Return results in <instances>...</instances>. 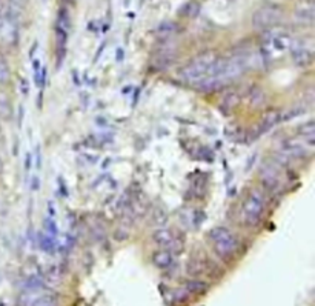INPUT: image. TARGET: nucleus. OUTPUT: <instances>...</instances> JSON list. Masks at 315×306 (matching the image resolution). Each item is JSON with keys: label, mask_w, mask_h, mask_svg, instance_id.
<instances>
[{"label": "nucleus", "mask_w": 315, "mask_h": 306, "mask_svg": "<svg viewBox=\"0 0 315 306\" xmlns=\"http://www.w3.org/2000/svg\"><path fill=\"white\" fill-rule=\"evenodd\" d=\"M172 262H174V254L168 249H159V251H155L152 256V263L160 269L169 268Z\"/></svg>", "instance_id": "nucleus-16"}, {"label": "nucleus", "mask_w": 315, "mask_h": 306, "mask_svg": "<svg viewBox=\"0 0 315 306\" xmlns=\"http://www.w3.org/2000/svg\"><path fill=\"white\" fill-rule=\"evenodd\" d=\"M313 152V143L307 142L301 137H294V139H286L282 142L278 156L285 157L286 160L291 159H306Z\"/></svg>", "instance_id": "nucleus-4"}, {"label": "nucleus", "mask_w": 315, "mask_h": 306, "mask_svg": "<svg viewBox=\"0 0 315 306\" xmlns=\"http://www.w3.org/2000/svg\"><path fill=\"white\" fill-rule=\"evenodd\" d=\"M295 19L300 23L312 25L315 19V5L313 0H300V4L295 8Z\"/></svg>", "instance_id": "nucleus-13"}, {"label": "nucleus", "mask_w": 315, "mask_h": 306, "mask_svg": "<svg viewBox=\"0 0 315 306\" xmlns=\"http://www.w3.org/2000/svg\"><path fill=\"white\" fill-rule=\"evenodd\" d=\"M313 51H315L313 40L310 37H301L292 40L289 53L297 66L306 68L313 62Z\"/></svg>", "instance_id": "nucleus-5"}, {"label": "nucleus", "mask_w": 315, "mask_h": 306, "mask_svg": "<svg viewBox=\"0 0 315 306\" xmlns=\"http://www.w3.org/2000/svg\"><path fill=\"white\" fill-rule=\"evenodd\" d=\"M152 240L162 246L163 249H168L171 252L174 251H182V242L179 240V237L171 231V229H166V228H162V229H157L154 234H152Z\"/></svg>", "instance_id": "nucleus-8"}, {"label": "nucleus", "mask_w": 315, "mask_h": 306, "mask_svg": "<svg viewBox=\"0 0 315 306\" xmlns=\"http://www.w3.org/2000/svg\"><path fill=\"white\" fill-rule=\"evenodd\" d=\"M282 19H283V11L278 7L265 5L252 14V26L257 29L266 31V29L275 28V25H278Z\"/></svg>", "instance_id": "nucleus-6"}, {"label": "nucleus", "mask_w": 315, "mask_h": 306, "mask_svg": "<svg viewBox=\"0 0 315 306\" xmlns=\"http://www.w3.org/2000/svg\"><path fill=\"white\" fill-rule=\"evenodd\" d=\"M39 246L45 252H52V251H54V248H56V240L52 239L51 235H48L45 231H42L39 234Z\"/></svg>", "instance_id": "nucleus-23"}, {"label": "nucleus", "mask_w": 315, "mask_h": 306, "mask_svg": "<svg viewBox=\"0 0 315 306\" xmlns=\"http://www.w3.org/2000/svg\"><path fill=\"white\" fill-rule=\"evenodd\" d=\"M39 186H40V180H39V177H37V176H32L31 189H32V191H37V189H39Z\"/></svg>", "instance_id": "nucleus-34"}, {"label": "nucleus", "mask_w": 315, "mask_h": 306, "mask_svg": "<svg viewBox=\"0 0 315 306\" xmlns=\"http://www.w3.org/2000/svg\"><path fill=\"white\" fill-rule=\"evenodd\" d=\"M209 240L216 254L223 260H232L240 249L238 239L225 226H216L209 231Z\"/></svg>", "instance_id": "nucleus-3"}, {"label": "nucleus", "mask_w": 315, "mask_h": 306, "mask_svg": "<svg viewBox=\"0 0 315 306\" xmlns=\"http://www.w3.org/2000/svg\"><path fill=\"white\" fill-rule=\"evenodd\" d=\"M2 173H4V160L0 157V176H2Z\"/></svg>", "instance_id": "nucleus-39"}, {"label": "nucleus", "mask_w": 315, "mask_h": 306, "mask_svg": "<svg viewBox=\"0 0 315 306\" xmlns=\"http://www.w3.org/2000/svg\"><path fill=\"white\" fill-rule=\"evenodd\" d=\"M241 134H243V129L240 126H237L235 123H232V125H229L226 128V135L231 137V139H234V140H237Z\"/></svg>", "instance_id": "nucleus-28"}, {"label": "nucleus", "mask_w": 315, "mask_h": 306, "mask_svg": "<svg viewBox=\"0 0 315 306\" xmlns=\"http://www.w3.org/2000/svg\"><path fill=\"white\" fill-rule=\"evenodd\" d=\"M13 117V107H11V100L7 92L0 91V119L10 120Z\"/></svg>", "instance_id": "nucleus-18"}, {"label": "nucleus", "mask_w": 315, "mask_h": 306, "mask_svg": "<svg viewBox=\"0 0 315 306\" xmlns=\"http://www.w3.org/2000/svg\"><path fill=\"white\" fill-rule=\"evenodd\" d=\"M217 59H219V56L214 53V51H204V53L195 56L186 65H183L179 70L177 76L182 82L197 86L198 83H201L209 74H211Z\"/></svg>", "instance_id": "nucleus-2"}, {"label": "nucleus", "mask_w": 315, "mask_h": 306, "mask_svg": "<svg viewBox=\"0 0 315 306\" xmlns=\"http://www.w3.org/2000/svg\"><path fill=\"white\" fill-rule=\"evenodd\" d=\"M43 277V280L45 282H49V283H60L62 282V279H63V269L60 268V266H51L46 273H45V276H42Z\"/></svg>", "instance_id": "nucleus-22"}, {"label": "nucleus", "mask_w": 315, "mask_h": 306, "mask_svg": "<svg viewBox=\"0 0 315 306\" xmlns=\"http://www.w3.org/2000/svg\"><path fill=\"white\" fill-rule=\"evenodd\" d=\"M120 51V53H117V60H122L123 59V51L122 49H119Z\"/></svg>", "instance_id": "nucleus-40"}, {"label": "nucleus", "mask_w": 315, "mask_h": 306, "mask_svg": "<svg viewBox=\"0 0 315 306\" xmlns=\"http://www.w3.org/2000/svg\"><path fill=\"white\" fill-rule=\"evenodd\" d=\"M37 46H39V43L36 42V43H34V46L31 48V53H29V56H31V59H32V56L36 54V49H37Z\"/></svg>", "instance_id": "nucleus-36"}, {"label": "nucleus", "mask_w": 315, "mask_h": 306, "mask_svg": "<svg viewBox=\"0 0 315 306\" xmlns=\"http://www.w3.org/2000/svg\"><path fill=\"white\" fill-rule=\"evenodd\" d=\"M200 4L195 2V0H189V2H186L182 8H180V14L183 17H188V19H194L200 14Z\"/></svg>", "instance_id": "nucleus-20"}, {"label": "nucleus", "mask_w": 315, "mask_h": 306, "mask_svg": "<svg viewBox=\"0 0 315 306\" xmlns=\"http://www.w3.org/2000/svg\"><path fill=\"white\" fill-rule=\"evenodd\" d=\"M204 213L201 211V210H198V208H192V207H189V208H183L182 211H180V220H182V223L186 226V228H189V229H195V228H198L200 225H201V222L204 220Z\"/></svg>", "instance_id": "nucleus-12"}, {"label": "nucleus", "mask_w": 315, "mask_h": 306, "mask_svg": "<svg viewBox=\"0 0 315 306\" xmlns=\"http://www.w3.org/2000/svg\"><path fill=\"white\" fill-rule=\"evenodd\" d=\"M266 100H268V95L265 89L260 86H251V89L246 94V104L254 110L263 108L266 105Z\"/></svg>", "instance_id": "nucleus-14"}, {"label": "nucleus", "mask_w": 315, "mask_h": 306, "mask_svg": "<svg viewBox=\"0 0 315 306\" xmlns=\"http://www.w3.org/2000/svg\"><path fill=\"white\" fill-rule=\"evenodd\" d=\"M298 134H300L301 139L313 143V139H315V122L313 120H307L306 123H303L298 128Z\"/></svg>", "instance_id": "nucleus-21"}, {"label": "nucleus", "mask_w": 315, "mask_h": 306, "mask_svg": "<svg viewBox=\"0 0 315 306\" xmlns=\"http://www.w3.org/2000/svg\"><path fill=\"white\" fill-rule=\"evenodd\" d=\"M282 120V113L278 111V110H268L265 114H263V117H261V120L258 122V125H257V131H255V137L254 139H257L258 135H261V134H265V132H268V131H271L275 125H278V122Z\"/></svg>", "instance_id": "nucleus-11"}, {"label": "nucleus", "mask_w": 315, "mask_h": 306, "mask_svg": "<svg viewBox=\"0 0 315 306\" xmlns=\"http://www.w3.org/2000/svg\"><path fill=\"white\" fill-rule=\"evenodd\" d=\"M186 288L189 289V292L198 294V292H203V291L206 289V285H204L203 282L192 280V282H188V283H186Z\"/></svg>", "instance_id": "nucleus-27"}, {"label": "nucleus", "mask_w": 315, "mask_h": 306, "mask_svg": "<svg viewBox=\"0 0 315 306\" xmlns=\"http://www.w3.org/2000/svg\"><path fill=\"white\" fill-rule=\"evenodd\" d=\"M261 182H263L265 188H268L269 191H278L282 186L278 171L272 166L263 168V171H261Z\"/></svg>", "instance_id": "nucleus-15"}, {"label": "nucleus", "mask_w": 315, "mask_h": 306, "mask_svg": "<svg viewBox=\"0 0 315 306\" xmlns=\"http://www.w3.org/2000/svg\"><path fill=\"white\" fill-rule=\"evenodd\" d=\"M265 214V200L260 194L252 192L246 197L244 205H243V220L246 226H257Z\"/></svg>", "instance_id": "nucleus-7"}, {"label": "nucleus", "mask_w": 315, "mask_h": 306, "mask_svg": "<svg viewBox=\"0 0 315 306\" xmlns=\"http://www.w3.org/2000/svg\"><path fill=\"white\" fill-rule=\"evenodd\" d=\"M176 57H177L176 51L172 48H162L154 54V57L151 60V66H152V70H157V71L166 70L174 63Z\"/></svg>", "instance_id": "nucleus-10"}, {"label": "nucleus", "mask_w": 315, "mask_h": 306, "mask_svg": "<svg viewBox=\"0 0 315 306\" xmlns=\"http://www.w3.org/2000/svg\"><path fill=\"white\" fill-rule=\"evenodd\" d=\"M45 232H46L48 235H51L54 240L59 239V228H57L56 220L52 219V217H49V219L45 220Z\"/></svg>", "instance_id": "nucleus-26"}, {"label": "nucleus", "mask_w": 315, "mask_h": 306, "mask_svg": "<svg viewBox=\"0 0 315 306\" xmlns=\"http://www.w3.org/2000/svg\"><path fill=\"white\" fill-rule=\"evenodd\" d=\"M292 40H294L292 36L283 29H277V28L266 29L260 40V49H258L261 63L263 65L272 63L277 59L283 57L286 53H289Z\"/></svg>", "instance_id": "nucleus-1"}, {"label": "nucleus", "mask_w": 315, "mask_h": 306, "mask_svg": "<svg viewBox=\"0 0 315 306\" xmlns=\"http://www.w3.org/2000/svg\"><path fill=\"white\" fill-rule=\"evenodd\" d=\"M22 122H23V107H20V114H19V125L22 126Z\"/></svg>", "instance_id": "nucleus-37"}, {"label": "nucleus", "mask_w": 315, "mask_h": 306, "mask_svg": "<svg viewBox=\"0 0 315 306\" xmlns=\"http://www.w3.org/2000/svg\"><path fill=\"white\" fill-rule=\"evenodd\" d=\"M34 162H36V168L42 166V149H40V145H37L36 149H34Z\"/></svg>", "instance_id": "nucleus-31"}, {"label": "nucleus", "mask_w": 315, "mask_h": 306, "mask_svg": "<svg viewBox=\"0 0 315 306\" xmlns=\"http://www.w3.org/2000/svg\"><path fill=\"white\" fill-rule=\"evenodd\" d=\"M11 77V71H10V65L5 59L4 54H0V85H5L10 82Z\"/></svg>", "instance_id": "nucleus-25"}, {"label": "nucleus", "mask_w": 315, "mask_h": 306, "mask_svg": "<svg viewBox=\"0 0 315 306\" xmlns=\"http://www.w3.org/2000/svg\"><path fill=\"white\" fill-rule=\"evenodd\" d=\"M179 31V26L176 22H171V20H166V22H162L159 23V26L155 28V36L162 39V40H168L171 39L176 32Z\"/></svg>", "instance_id": "nucleus-17"}, {"label": "nucleus", "mask_w": 315, "mask_h": 306, "mask_svg": "<svg viewBox=\"0 0 315 306\" xmlns=\"http://www.w3.org/2000/svg\"><path fill=\"white\" fill-rule=\"evenodd\" d=\"M28 306H59V300L54 294L36 295Z\"/></svg>", "instance_id": "nucleus-19"}, {"label": "nucleus", "mask_w": 315, "mask_h": 306, "mask_svg": "<svg viewBox=\"0 0 315 306\" xmlns=\"http://www.w3.org/2000/svg\"><path fill=\"white\" fill-rule=\"evenodd\" d=\"M26 2H28V0H8V5H11V7H14L17 10H22L26 5Z\"/></svg>", "instance_id": "nucleus-32"}, {"label": "nucleus", "mask_w": 315, "mask_h": 306, "mask_svg": "<svg viewBox=\"0 0 315 306\" xmlns=\"http://www.w3.org/2000/svg\"><path fill=\"white\" fill-rule=\"evenodd\" d=\"M4 137H5V134H4V129H2V126H0V143L4 142Z\"/></svg>", "instance_id": "nucleus-38"}, {"label": "nucleus", "mask_w": 315, "mask_h": 306, "mask_svg": "<svg viewBox=\"0 0 315 306\" xmlns=\"http://www.w3.org/2000/svg\"><path fill=\"white\" fill-rule=\"evenodd\" d=\"M301 114H303V108H294V110H289L286 114H283L282 120H283V122H288V120H292L294 117L301 116Z\"/></svg>", "instance_id": "nucleus-29"}, {"label": "nucleus", "mask_w": 315, "mask_h": 306, "mask_svg": "<svg viewBox=\"0 0 315 306\" xmlns=\"http://www.w3.org/2000/svg\"><path fill=\"white\" fill-rule=\"evenodd\" d=\"M29 166H31V154L28 152V154H26V163H25V169L28 171V169H29Z\"/></svg>", "instance_id": "nucleus-35"}, {"label": "nucleus", "mask_w": 315, "mask_h": 306, "mask_svg": "<svg viewBox=\"0 0 315 306\" xmlns=\"http://www.w3.org/2000/svg\"><path fill=\"white\" fill-rule=\"evenodd\" d=\"M46 79H48V70H46V66H42L40 74H39V80H37V86H40V89H43L46 86Z\"/></svg>", "instance_id": "nucleus-30"}, {"label": "nucleus", "mask_w": 315, "mask_h": 306, "mask_svg": "<svg viewBox=\"0 0 315 306\" xmlns=\"http://www.w3.org/2000/svg\"><path fill=\"white\" fill-rule=\"evenodd\" d=\"M20 91H22V94H23V95H26V94H28V91H29V83H28V80H26L25 77H22V79H20Z\"/></svg>", "instance_id": "nucleus-33"}, {"label": "nucleus", "mask_w": 315, "mask_h": 306, "mask_svg": "<svg viewBox=\"0 0 315 306\" xmlns=\"http://www.w3.org/2000/svg\"><path fill=\"white\" fill-rule=\"evenodd\" d=\"M56 28H62L65 31L71 29V16L66 8H60L57 14V20H56Z\"/></svg>", "instance_id": "nucleus-24"}, {"label": "nucleus", "mask_w": 315, "mask_h": 306, "mask_svg": "<svg viewBox=\"0 0 315 306\" xmlns=\"http://www.w3.org/2000/svg\"><path fill=\"white\" fill-rule=\"evenodd\" d=\"M241 104V95L235 89H228L219 100V110L225 114L229 116L232 114Z\"/></svg>", "instance_id": "nucleus-9"}]
</instances>
